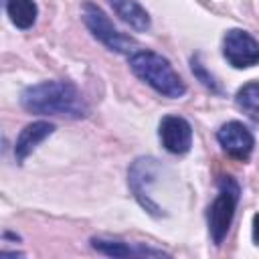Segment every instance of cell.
<instances>
[{"mask_svg":"<svg viewBox=\"0 0 259 259\" xmlns=\"http://www.w3.org/2000/svg\"><path fill=\"white\" fill-rule=\"evenodd\" d=\"M20 103L38 115H65L79 119L87 115V105L79 89L69 81H42L22 91Z\"/></svg>","mask_w":259,"mask_h":259,"instance_id":"1","label":"cell"},{"mask_svg":"<svg viewBox=\"0 0 259 259\" xmlns=\"http://www.w3.org/2000/svg\"><path fill=\"white\" fill-rule=\"evenodd\" d=\"M130 67L136 77H140L144 83H148L154 91H158L164 97L178 99L186 93V85L174 71L170 61L154 51H134L130 55Z\"/></svg>","mask_w":259,"mask_h":259,"instance_id":"2","label":"cell"},{"mask_svg":"<svg viewBox=\"0 0 259 259\" xmlns=\"http://www.w3.org/2000/svg\"><path fill=\"white\" fill-rule=\"evenodd\" d=\"M241 188L233 176H221L219 180V194L208 206V233L212 243L219 247L223 245L231 223L235 219V210L239 204Z\"/></svg>","mask_w":259,"mask_h":259,"instance_id":"3","label":"cell"},{"mask_svg":"<svg viewBox=\"0 0 259 259\" xmlns=\"http://www.w3.org/2000/svg\"><path fill=\"white\" fill-rule=\"evenodd\" d=\"M81 18H83L85 26L89 28V32L99 42H103L109 51H115V53H132L134 51L136 40L130 38L127 34L119 32L97 4L83 2V6H81Z\"/></svg>","mask_w":259,"mask_h":259,"instance_id":"4","label":"cell"},{"mask_svg":"<svg viewBox=\"0 0 259 259\" xmlns=\"http://www.w3.org/2000/svg\"><path fill=\"white\" fill-rule=\"evenodd\" d=\"M223 55L235 69H247L259 63V42L247 30L231 28L223 38Z\"/></svg>","mask_w":259,"mask_h":259,"instance_id":"5","label":"cell"},{"mask_svg":"<svg viewBox=\"0 0 259 259\" xmlns=\"http://www.w3.org/2000/svg\"><path fill=\"white\" fill-rule=\"evenodd\" d=\"M158 170H160V164H158V160H154V158H138V160L132 164V168H130V188L134 190L138 202H140L150 214H154V217H160V214H162V208L154 202V198H152L148 186L154 182Z\"/></svg>","mask_w":259,"mask_h":259,"instance_id":"6","label":"cell"},{"mask_svg":"<svg viewBox=\"0 0 259 259\" xmlns=\"http://www.w3.org/2000/svg\"><path fill=\"white\" fill-rule=\"evenodd\" d=\"M217 140L221 144V148L235 160H247L253 152L255 146V138L249 132V127L241 121H227L219 127L217 132Z\"/></svg>","mask_w":259,"mask_h":259,"instance_id":"7","label":"cell"},{"mask_svg":"<svg viewBox=\"0 0 259 259\" xmlns=\"http://www.w3.org/2000/svg\"><path fill=\"white\" fill-rule=\"evenodd\" d=\"M162 146L170 154H186L192 146V127L180 115H166L160 121L158 130Z\"/></svg>","mask_w":259,"mask_h":259,"instance_id":"8","label":"cell"},{"mask_svg":"<svg viewBox=\"0 0 259 259\" xmlns=\"http://www.w3.org/2000/svg\"><path fill=\"white\" fill-rule=\"evenodd\" d=\"M55 125L49 123V121H32L28 125H24V130L18 134L16 138V144H14V156L18 162H24L26 156L32 154V150L42 142L47 140L51 134H53Z\"/></svg>","mask_w":259,"mask_h":259,"instance_id":"9","label":"cell"},{"mask_svg":"<svg viewBox=\"0 0 259 259\" xmlns=\"http://www.w3.org/2000/svg\"><path fill=\"white\" fill-rule=\"evenodd\" d=\"M91 247L103 255H109V257H132V255H140V257H160V255H168L164 253L162 249H152V247H146V245H127L123 241H109V239H99V237H93L91 239Z\"/></svg>","mask_w":259,"mask_h":259,"instance_id":"10","label":"cell"},{"mask_svg":"<svg viewBox=\"0 0 259 259\" xmlns=\"http://www.w3.org/2000/svg\"><path fill=\"white\" fill-rule=\"evenodd\" d=\"M113 12L119 16V20H123L132 30L136 32H146L152 24L150 14L146 12V8L136 2V0H109Z\"/></svg>","mask_w":259,"mask_h":259,"instance_id":"11","label":"cell"},{"mask_svg":"<svg viewBox=\"0 0 259 259\" xmlns=\"http://www.w3.org/2000/svg\"><path fill=\"white\" fill-rule=\"evenodd\" d=\"M6 14L16 28L26 30L36 22L38 8L34 0H6Z\"/></svg>","mask_w":259,"mask_h":259,"instance_id":"12","label":"cell"},{"mask_svg":"<svg viewBox=\"0 0 259 259\" xmlns=\"http://www.w3.org/2000/svg\"><path fill=\"white\" fill-rule=\"evenodd\" d=\"M237 105L253 119L259 121V81H251L243 85L235 95Z\"/></svg>","mask_w":259,"mask_h":259,"instance_id":"13","label":"cell"},{"mask_svg":"<svg viewBox=\"0 0 259 259\" xmlns=\"http://www.w3.org/2000/svg\"><path fill=\"white\" fill-rule=\"evenodd\" d=\"M190 67H192V73H194V77H196V79H198V81H200L204 87H208L210 91L219 93V85H217L214 77L206 73V69L202 67V63H200V57H198V55H194V57L190 59Z\"/></svg>","mask_w":259,"mask_h":259,"instance_id":"14","label":"cell"},{"mask_svg":"<svg viewBox=\"0 0 259 259\" xmlns=\"http://www.w3.org/2000/svg\"><path fill=\"white\" fill-rule=\"evenodd\" d=\"M253 241L259 245V212L253 217Z\"/></svg>","mask_w":259,"mask_h":259,"instance_id":"15","label":"cell"}]
</instances>
